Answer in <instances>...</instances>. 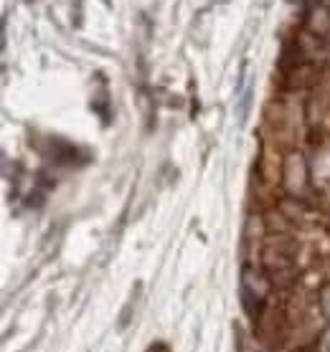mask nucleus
<instances>
[{
  "mask_svg": "<svg viewBox=\"0 0 330 352\" xmlns=\"http://www.w3.org/2000/svg\"><path fill=\"white\" fill-rule=\"evenodd\" d=\"M137 296H140V287H135V292H132V296H130L127 307H125V312L120 314V329H127L130 320H132V309H135V302Z\"/></svg>",
  "mask_w": 330,
  "mask_h": 352,
  "instance_id": "nucleus-5",
  "label": "nucleus"
},
{
  "mask_svg": "<svg viewBox=\"0 0 330 352\" xmlns=\"http://www.w3.org/2000/svg\"><path fill=\"white\" fill-rule=\"evenodd\" d=\"M307 31L313 33V36H318V38H325L330 33V8L328 6H322V3H315L313 10L307 13Z\"/></svg>",
  "mask_w": 330,
  "mask_h": 352,
  "instance_id": "nucleus-4",
  "label": "nucleus"
},
{
  "mask_svg": "<svg viewBox=\"0 0 330 352\" xmlns=\"http://www.w3.org/2000/svg\"><path fill=\"white\" fill-rule=\"evenodd\" d=\"M267 294H269V279H267V274L259 272L257 266L247 264L242 269V302L247 307L249 317H257L254 307L262 309Z\"/></svg>",
  "mask_w": 330,
  "mask_h": 352,
  "instance_id": "nucleus-1",
  "label": "nucleus"
},
{
  "mask_svg": "<svg viewBox=\"0 0 330 352\" xmlns=\"http://www.w3.org/2000/svg\"><path fill=\"white\" fill-rule=\"evenodd\" d=\"M54 162L59 165H84L89 160V155L79 150L76 144L59 140V137H49V153H46Z\"/></svg>",
  "mask_w": 330,
  "mask_h": 352,
  "instance_id": "nucleus-3",
  "label": "nucleus"
},
{
  "mask_svg": "<svg viewBox=\"0 0 330 352\" xmlns=\"http://www.w3.org/2000/svg\"><path fill=\"white\" fill-rule=\"evenodd\" d=\"M318 299H320V312H322V317H325V320H330V281L320 287V294H318Z\"/></svg>",
  "mask_w": 330,
  "mask_h": 352,
  "instance_id": "nucleus-7",
  "label": "nucleus"
},
{
  "mask_svg": "<svg viewBox=\"0 0 330 352\" xmlns=\"http://www.w3.org/2000/svg\"><path fill=\"white\" fill-rule=\"evenodd\" d=\"M218 3H229V0H218Z\"/></svg>",
  "mask_w": 330,
  "mask_h": 352,
  "instance_id": "nucleus-9",
  "label": "nucleus"
},
{
  "mask_svg": "<svg viewBox=\"0 0 330 352\" xmlns=\"http://www.w3.org/2000/svg\"><path fill=\"white\" fill-rule=\"evenodd\" d=\"M251 94H254V91H251V87L247 89V91H244V96L242 99H239V122H247V117H249V109H251Z\"/></svg>",
  "mask_w": 330,
  "mask_h": 352,
  "instance_id": "nucleus-6",
  "label": "nucleus"
},
{
  "mask_svg": "<svg viewBox=\"0 0 330 352\" xmlns=\"http://www.w3.org/2000/svg\"><path fill=\"white\" fill-rule=\"evenodd\" d=\"M147 352H170V347H168V344H165V342H155L153 347H150V350H147Z\"/></svg>",
  "mask_w": 330,
  "mask_h": 352,
  "instance_id": "nucleus-8",
  "label": "nucleus"
},
{
  "mask_svg": "<svg viewBox=\"0 0 330 352\" xmlns=\"http://www.w3.org/2000/svg\"><path fill=\"white\" fill-rule=\"evenodd\" d=\"M282 183L290 192H302L307 188V165L302 160V155H287L285 170H282Z\"/></svg>",
  "mask_w": 330,
  "mask_h": 352,
  "instance_id": "nucleus-2",
  "label": "nucleus"
}]
</instances>
